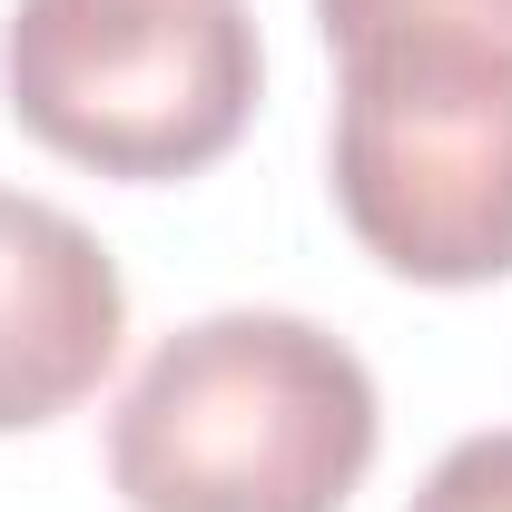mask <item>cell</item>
Returning a JSON list of instances; mask_svg holds the SVG:
<instances>
[{"instance_id": "8992f818", "label": "cell", "mask_w": 512, "mask_h": 512, "mask_svg": "<svg viewBox=\"0 0 512 512\" xmlns=\"http://www.w3.org/2000/svg\"><path fill=\"white\" fill-rule=\"evenodd\" d=\"M316 10H345V0H316ZM434 10H463V20H493V30H512V0H434Z\"/></svg>"}, {"instance_id": "6da1fadb", "label": "cell", "mask_w": 512, "mask_h": 512, "mask_svg": "<svg viewBox=\"0 0 512 512\" xmlns=\"http://www.w3.org/2000/svg\"><path fill=\"white\" fill-rule=\"evenodd\" d=\"M316 20L355 247L414 286L512 276V30L434 0H345Z\"/></svg>"}, {"instance_id": "3957f363", "label": "cell", "mask_w": 512, "mask_h": 512, "mask_svg": "<svg viewBox=\"0 0 512 512\" xmlns=\"http://www.w3.org/2000/svg\"><path fill=\"white\" fill-rule=\"evenodd\" d=\"M247 0H20L0 30V99L50 158L99 178H197L256 119Z\"/></svg>"}, {"instance_id": "5b68a950", "label": "cell", "mask_w": 512, "mask_h": 512, "mask_svg": "<svg viewBox=\"0 0 512 512\" xmlns=\"http://www.w3.org/2000/svg\"><path fill=\"white\" fill-rule=\"evenodd\" d=\"M404 512H512V424L503 434H463V444L424 473V493Z\"/></svg>"}, {"instance_id": "277c9868", "label": "cell", "mask_w": 512, "mask_h": 512, "mask_svg": "<svg viewBox=\"0 0 512 512\" xmlns=\"http://www.w3.org/2000/svg\"><path fill=\"white\" fill-rule=\"evenodd\" d=\"M128 286L69 207L0 188V434L60 424L119 365Z\"/></svg>"}, {"instance_id": "7a4b0ae2", "label": "cell", "mask_w": 512, "mask_h": 512, "mask_svg": "<svg viewBox=\"0 0 512 512\" xmlns=\"http://www.w3.org/2000/svg\"><path fill=\"white\" fill-rule=\"evenodd\" d=\"M384 404L345 335L306 316L178 325L109 414V483L128 512H345L375 473Z\"/></svg>"}]
</instances>
